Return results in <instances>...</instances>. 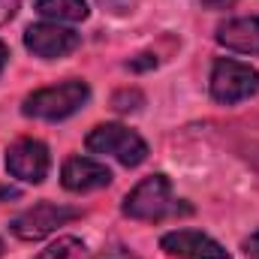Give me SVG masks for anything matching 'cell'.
<instances>
[{"label": "cell", "instance_id": "cell-11", "mask_svg": "<svg viewBox=\"0 0 259 259\" xmlns=\"http://www.w3.org/2000/svg\"><path fill=\"white\" fill-rule=\"evenodd\" d=\"M33 9L42 15V18H49V21H55V24H75V21H84L88 18V3L84 0H36L33 3Z\"/></svg>", "mask_w": 259, "mask_h": 259}, {"label": "cell", "instance_id": "cell-13", "mask_svg": "<svg viewBox=\"0 0 259 259\" xmlns=\"http://www.w3.org/2000/svg\"><path fill=\"white\" fill-rule=\"evenodd\" d=\"M130 103L142 106L145 100H142V94H139V91H121V94H115V100H112V106H115L118 112H124V115H127V112H136V109H133Z\"/></svg>", "mask_w": 259, "mask_h": 259}, {"label": "cell", "instance_id": "cell-17", "mask_svg": "<svg viewBox=\"0 0 259 259\" xmlns=\"http://www.w3.org/2000/svg\"><path fill=\"white\" fill-rule=\"evenodd\" d=\"M235 0H202V6L205 9H226V6H232Z\"/></svg>", "mask_w": 259, "mask_h": 259}, {"label": "cell", "instance_id": "cell-19", "mask_svg": "<svg viewBox=\"0 0 259 259\" xmlns=\"http://www.w3.org/2000/svg\"><path fill=\"white\" fill-rule=\"evenodd\" d=\"M6 61H9V49L0 42V72H3V66H6Z\"/></svg>", "mask_w": 259, "mask_h": 259}, {"label": "cell", "instance_id": "cell-16", "mask_svg": "<svg viewBox=\"0 0 259 259\" xmlns=\"http://www.w3.org/2000/svg\"><path fill=\"white\" fill-rule=\"evenodd\" d=\"M244 253L250 259H259V229L250 235V238H244Z\"/></svg>", "mask_w": 259, "mask_h": 259}, {"label": "cell", "instance_id": "cell-4", "mask_svg": "<svg viewBox=\"0 0 259 259\" xmlns=\"http://www.w3.org/2000/svg\"><path fill=\"white\" fill-rule=\"evenodd\" d=\"M253 94H259V72L253 66L232 61V58L214 61V69H211V97H214V103L232 106V103H241Z\"/></svg>", "mask_w": 259, "mask_h": 259}, {"label": "cell", "instance_id": "cell-14", "mask_svg": "<svg viewBox=\"0 0 259 259\" xmlns=\"http://www.w3.org/2000/svg\"><path fill=\"white\" fill-rule=\"evenodd\" d=\"M18 6H21V0H0V27H3L6 21H12V18H15Z\"/></svg>", "mask_w": 259, "mask_h": 259}, {"label": "cell", "instance_id": "cell-18", "mask_svg": "<svg viewBox=\"0 0 259 259\" xmlns=\"http://www.w3.org/2000/svg\"><path fill=\"white\" fill-rule=\"evenodd\" d=\"M103 259H139V256H133L130 250H112L109 256H103Z\"/></svg>", "mask_w": 259, "mask_h": 259}, {"label": "cell", "instance_id": "cell-7", "mask_svg": "<svg viewBox=\"0 0 259 259\" xmlns=\"http://www.w3.org/2000/svg\"><path fill=\"white\" fill-rule=\"evenodd\" d=\"M81 42V36L69 27H61L55 21H42V24H30L24 30V46L27 52H33L36 58L42 61H55V58H64L69 52H75Z\"/></svg>", "mask_w": 259, "mask_h": 259}, {"label": "cell", "instance_id": "cell-9", "mask_svg": "<svg viewBox=\"0 0 259 259\" xmlns=\"http://www.w3.org/2000/svg\"><path fill=\"white\" fill-rule=\"evenodd\" d=\"M61 184L69 193H91L112 184V172L91 157H69L61 169Z\"/></svg>", "mask_w": 259, "mask_h": 259}, {"label": "cell", "instance_id": "cell-1", "mask_svg": "<svg viewBox=\"0 0 259 259\" xmlns=\"http://www.w3.org/2000/svg\"><path fill=\"white\" fill-rule=\"evenodd\" d=\"M91 100V88L81 78H66L61 84L42 88L36 94H30L21 106V112L27 118H39V121H64L69 115H75L84 103Z\"/></svg>", "mask_w": 259, "mask_h": 259}, {"label": "cell", "instance_id": "cell-2", "mask_svg": "<svg viewBox=\"0 0 259 259\" xmlns=\"http://www.w3.org/2000/svg\"><path fill=\"white\" fill-rule=\"evenodd\" d=\"M181 211H190L187 205H175L172 199V184L166 175H148L145 181H139L133 190L127 193L121 211L133 217V220H148V223H157L169 214H178Z\"/></svg>", "mask_w": 259, "mask_h": 259}, {"label": "cell", "instance_id": "cell-6", "mask_svg": "<svg viewBox=\"0 0 259 259\" xmlns=\"http://www.w3.org/2000/svg\"><path fill=\"white\" fill-rule=\"evenodd\" d=\"M6 169L12 178H18L24 184H42L52 169L49 148L39 139H18L6 151Z\"/></svg>", "mask_w": 259, "mask_h": 259}, {"label": "cell", "instance_id": "cell-8", "mask_svg": "<svg viewBox=\"0 0 259 259\" xmlns=\"http://www.w3.org/2000/svg\"><path fill=\"white\" fill-rule=\"evenodd\" d=\"M160 247L169 256L178 259H232L223 244H217L211 235L196 232V229H175L160 238Z\"/></svg>", "mask_w": 259, "mask_h": 259}, {"label": "cell", "instance_id": "cell-15", "mask_svg": "<svg viewBox=\"0 0 259 259\" xmlns=\"http://www.w3.org/2000/svg\"><path fill=\"white\" fill-rule=\"evenodd\" d=\"M127 66L130 69H136V72H142V69H154V66H157V58H154V55H139V58H133Z\"/></svg>", "mask_w": 259, "mask_h": 259}, {"label": "cell", "instance_id": "cell-20", "mask_svg": "<svg viewBox=\"0 0 259 259\" xmlns=\"http://www.w3.org/2000/svg\"><path fill=\"white\" fill-rule=\"evenodd\" d=\"M0 256H3V241H0Z\"/></svg>", "mask_w": 259, "mask_h": 259}, {"label": "cell", "instance_id": "cell-3", "mask_svg": "<svg viewBox=\"0 0 259 259\" xmlns=\"http://www.w3.org/2000/svg\"><path fill=\"white\" fill-rule=\"evenodd\" d=\"M84 145H88V151H94V154H106V157H115L121 166H142L145 160H148V145H145V139L139 136V133H133V130L121 127V124H100V127H94L88 133V139H84Z\"/></svg>", "mask_w": 259, "mask_h": 259}, {"label": "cell", "instance_id": "cell-10", "mask_svg": "<svg viewBox=\"0 0 259 259\" xmlns=\"http://www.w3.org/2000/svg\"><path fill=\"white\" fill-rule=\"evenodd\" d=\"M217 42L238 55H259V18L244 15L217 27Z\"/></svg>", "mask_w": 259, "mask_h": 259}, {"label": "cell", "instance_id": "cell-5", "mask_svg": "<svg viewBox=\"0 0 259 259\" xmlns=\"http://www.w3.org/2000/svg\"><path fill=\"white\" fill-rule=\"evenodd\" d=\"M75 217H81V208L58 205V202H39V205L21 211L18 217H12L9 229H12V235L21 238V241H39V238L52 235L58 226L75 220Z\"/></svg>", "mask_w": 259, "mask_h": 259}, {"label": "cell", "instance_id": "cell-12", "mask_svg": "<svg viewBox=\"0 0 259 259\" xmlns=\"http://www.w3.org/2000/svg\"><path fill=\"white\" fill-rule=\"evenodd\" d=\"M33 259H88V244L72 235H64L55 244H49L46 250H39Z\"/></svg>", "mask_w": 259, "mask_h": 259}]
</instances>
